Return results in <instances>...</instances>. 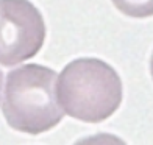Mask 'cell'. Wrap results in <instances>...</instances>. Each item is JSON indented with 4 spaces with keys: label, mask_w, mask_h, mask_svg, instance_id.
Instances as JSON below:
<instances>
[{
    "label": "cell",
    "mask_w": 153,
    "mask_h": 145,
    "mask_svg": "<svg viewBox=\"0 0 153 145\" xmlns=\"http://www.w3.org/2000/svg\"><path fill=\"white\" fill-rule=\"evenodd\" d=\"M45 22L30 0H0V64L11 67L41 52Z\"/></svg>",
    "instance_id": "3957f363"
},
{
    "label": "cell",
    "mask_w": 153,
    "mask_h": 145,
    "mask_svg": "<svg viewBox=\"0 0 153 145\" xmlns=\"http://www.w3.org/2000/svg\"><path fill=\"white\" fill-rule=\"evenodd\" d=\"M2 81H3V73L0 70V92H2Z\"/></svg>",
    "instance_id": "5b68a950"
},
{
    "label": "cell",
    "mask_w": 153,
    "mask_h": 145,
    "mask_svg": "<svg viewBox=\"0 0 153 145\" xmlns=\"http://www.w3.org/2000/svg\"><path fill=\"white\" fill-rule=\"evenodd\" d=\"M122 14L136 19H145L153 14V0H111Z\"/></svg>",
    "instance_id": "277c9868"
},
{
    "label": "cell",
    "mask_w": 153,
    "mask_h": 145,
    "mask_svg": "<svg viewBox=\"0 0 153 145\" xmlns=\"http://www.w3.org/2000/svg\"><path fill=\"white\" fill-rule=\"evenodd\" d=\"M55 95L67 115L86 123H100L120 108L123 87L113 66L97 58H78L56 77Z\"/></svg>",
    "instance_id": "6da1fadb"
},
{
    "label": "cell",
    "mask_w": 153,
    "mask_h": 145,
    "mask_svg": "<svg viewBox=\"0 0 153 145\" xmlns=\"http://www.w3.org/2000/svg\"><path fill=\"white\" fill-rule=\"evenodd\" d=\"M56 72L41 64H27L6 77L2 112L10 128L27 134L50 131L62 120L55 95Z\"/></svg>",
    "instance_id": "7a4b0ae2"
}]
</instances>
